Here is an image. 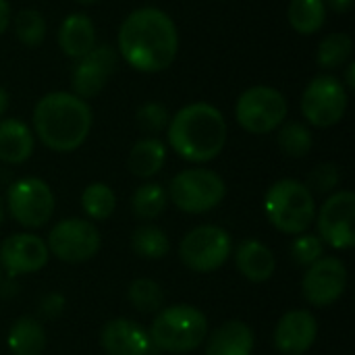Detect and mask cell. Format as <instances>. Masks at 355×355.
I'll return each instance as SVG.
<instances>
[{"instance_id": "1", "label": "cell", "mask_w": 355, "mask_h": 355, "mask_svg": "<svg viewBox=\"0 0 355 355\" xmlns=\"http://www.w3.org/2000/svg\"><path fill=\"white\" fill-rule=\"evenodd\" d=\"M116 48L131 69L139 73H160L177 58L179 31L164 10L154 6L135 8L121 23Z\"/></svg>"}, {"instance_id": "2", "label": "cell", "mask_w": 355, "mask_h": 355, "mask_svg": "<svg viewBox=\"0 0 355 355\" xmlns=\"http://www.w3.org/2000/svg\"><path fill=\"white\" fill-rule=\"evenodd\" d=\"M92 108L71 92H50L33 108V131L52 152H75L92 131Z\"/></svg>"}, {"instance_id": "3", "label": "cell", "mask_w": 355, "mask_h": 355, "mask_svg": "<svg viewBox=\"0 0 355 355\" xmlns=\"http://www.w3.org/2000/svg\"><path fill=\"white\" fill-rule=\"evenodd\" d=\"M166 137L183 160L196 164L210 162L227 144V121L216 106L193 102L171 116Z\"/></svg>"}, {"instance_id": "4", "label": "cell", "mask_w": 355, "mask_h": 355, "mask_svg": "<svg viewBox=\"0 0 355 355\" xmlns=\"http://www.w3.org/2000/svg\"><path fill=\"white\" fill-rule=\"evenodd\" d=\"M148 337L152 347L168 354H187L198 349L208 337V318L202 310L177 304L156 314Z\"/></svg>"}, {"instance_id": "5", "label": "cell", "mask_w": 355, "mask_h": 355, "mask_svg": "<svg viewBox=\"0 0 355 355\" xmlns=\"http://www.w3.org/2000/svg\"><path fill=\"white\" fill-rule=\"evenodd\" d=\"M264 212L277 231L285 235H302L316 218L314 193L302 181L281 179L268 187Z\"/></svg>"}, {"instance_id": "6", "label": "cell", "mask_w": 355, "mask_h": 355, "mask_svg": "<svg viewBox=\"0 0 355 355\" xmlns=\"http://www.w3.org/2000/svg\"><path fill=\"white\" fill-rule=\"evenodd\" d=\"M227 196L223 177L208 168H187L173 177L168 200L187 214H204L220 206Z\"/></svg>"}, {"instance_id": "7", "label": "cell", "mask_w": 355, "mask_h": 355, "mask_svg": "<svg viewBox=\"0 0 355 355\" xmlns=\"http://www.w3.org/2000/svg\"><path fill=\"white\" fill-rule=\"evenodd\" d=\"M289 112L287 98L270 85H254L245 89L235 104L237 123L254 135H266L279 129Z\"/></svg>"}, {"instance_id": "8", "label": "cell", "mask_w": 355, "mask_h": 355, "mask_svg": "<svg viewBox=\"0 0 355 355\" xmlns=\"http://www.w3.org/2000/svg\"><path fill=\"white\" fill-rule=\"evenodd\" d=\"M233 241L231 235L223 227L202 225L189 231L181 245L179 258L193 272H214L218 270L231 256Z\"/></svg>"}, {"instance_id": "9", "label": "cell", "mask_w": 355, "mask_h": 355, "mask_svg": "<svg viewBox=\"0 0 355 355\" xmlns=\"http://www.w3.org/2000/svg\"><path fill=\"white\" fill-rule=\"evenodd\" d=\"M347 89L335 75L314 77L302 94V114L314 127H333L347 112Z\"/></svg>"}, {"instance_id": "10", "label": "cell", "mask_w": 355, "mask_h": 355, "mask_svg": "<svg viewBox=\"0 0 355 355\" xmlns=\"http://www.w3.org/2000/svg\"><path fill=\"white\" fill-rule=\"evenodd\" d=\"M54 204L50 185L37 177L15 181L6 193V208L10 216L25 229L44 227L54 214Z\"/></svg>"}, {"instance_id": "11", "label": "cell", "mask_w": 355, "mask_h": 355, "mask_svg": "<svg viewBox=\"0 0 355 355\" xmlns=\"http://www.w3.org/2000/svg\"><path fill=\"white\" fill-rule=\"evenodd\" d=\"M100 231L85 218H64L48 235V252L62 262L79 264L92 260L100 250Z\"/></svg>"}, {"instance_id": "12", "label": "cell", "mask_w": 355, "mask_h": 355, "mask_svg": "<svg viewBox=\"0 0 355 355\" xmlns=\"http://www.w3.org/2000/svg\"><path fill=\"white\" fill-rule=\"evenodd\" d=\"M318 223L320 241L333 250H352L355 243V196L354 191L333 193L314 218Z\"/></svg>"}, {"instance_id": "13", "label": "cell", "mask_w": 355, "mask_h": 355, "mask_svg": "<svg viewBox=\"0 0 355 355\" xmlns=\"http://www.w3.org/2000/svg\"><path fill=\"white\" fill-rule=\"evenodd\" d=\"M116 64H119V52L112 46L108 44L94 46L85 56L77 60V64L71 71V87H73L71 94L79 96L81 100L96 98L108 85L110 77L116 71Z\"/></svg>"}, {"instance_id": "14", "label": "cell", "mask_w": 355, "mask_h": 355, "mask_svg": "<svg viewBox=\"0 0 355 355\" xmlns=\"http://www.w3.org/2000/svg\"><path fill=\"white\" fill-rule=\"evenodd\" d=\"M347 289V268L339 258H320L312 266H308L304 281H302V291L304 297L316 306V308H327L333 306Z\"/></svg>"}, {"instance_id": "15", "label": "cell", "mask_w": 355, "mask_h": 355, "mask_svg": "<svg viewBox=\"0 0 355 355\" xmlns=\"http://www.w3.org/2000/svg\"><path fill=\"white\" fill-rule=\"evenodd\" d=\"M50 252L44 239L33 233H15L0 243V264L10 279L31 275L48 264Z\"/></svg>"}, {"instance_id": "16", "label": "cell", "mask_w": 355, "mask_h": 355, "mask_svg": "<svg viewBox=\"0 0 355 355\" xmlns=\"http://www.w3.org/2000/svg\"><path fill=\"white\" fill-rule=\"evenodd\" d=\"M318 337V322L306 310L287 312L275 329V347L283 355L306 354Z\"/></svg>"}, {"instance_id": "17", "label": "cell", "mask_w": 355, "mask_h": 355, "mask_svg": "<svg viewBox=\"0 0 355 355\" xmlns=\"http://www.w3.org/2000/svg\"><path fill=\"white\" fill-rule=\"evenodd\" d=\"M100 345L108 355H148L152 341L148 333L129 318H114L100 331Z\"/></svg>"}, {"instance_id": "18", "label": "cell", "mask_w": 355, "mask_h": 355, "mask_svg": "<svg viewBox=\"0 0 355 355\" xmlns=\"http://www.w3.org/2000/svg\"><path fill=\"white\" fill-rule=\"evenodd\" d=\"M235 264L239 272L252 283H264L275 275L277 260L268 245L258 239H243L235 250Z\"/></svg>"}, {"instance_id": "19", "label": "cell", "mask_w": 355, "mask_h": 355, "mask_svg": "<svg viewBox=\"0 0 355 355\" xmlns=\"http://www.w3.org/2000/svg\"><path fill=\"white\" fill-rule=\"evenodd\" d=\"M58 46L69 56L79 60L96 46V27L94 21L83 12L69 15L58 27Z\"/></svg>"}, {"instance_id": "20", "label": "cell", "mask_w": 355, "mask_h": 355, "mask_svg": "<svg viewBox=\"0 0 355 355\" xmlns=\"http://www.w3.org/2000/svg\"><path fill=\"white\" fill-rule=\"evenodd\" d=\"M254 333L241 320L220 324L206 341V355H252Z\"/></svg>"}, {"instance_id": "21", "label": "cell", "mask_w": 355, "mask_h": 355, "mask_svg": "<svg viewBox=\"0 0 355 355\" xmlns=\"http://www.w3.org/2000/svg\"><path fill=\"white\" fill-rule=\"evenodd\" d=\"M33 131L19 119L0 121V160L6 164H23L33 154Z\"/></svg>"}, {"instance_id": "22", "label": "cell", "mask_w": 355, "mask_h": 355, "mask_svg": "<svg viewBox=\"0 0 355 355\" xmlns=\"http://www.w3.org/2000/svg\"><path fill=\"white\" fill-rule=\"evenodd\" d=\"M6 345L12 355H42L46 349V331L40 320L21 316L8 329Z\"/></svg>"}, {"instance_id": "23", "label": "cell", "mask_w": 355, "mask_h": 355, "mask_svg": "<svg viewBox=\"0 0 355 355\" xmlns=\"http://www.w3.org/2000/svg\"><path fill=\"white\" fill-rule=\"evenodd\" d=\"M166 162V146L158 137H144L133 144L127 166L139 179H150L162 171Z\"/></svg>"}, {"instance_id": "24", "label": "cell", "mask_w": 355, "mask_h": 355, "mask_svg": "<svg viewBox=\"0 0 355 355\" xmlns=\"http://www.w3.org/2000/svg\"><path fill=\"white\" fill-rule=\"evenodd\" d=\"M287 19L300 35H314L327 21L324 0H291L287 6Z\"/></svg>"}, {"instance_id": "25", "label": "cell", "mask_w": 355, "mask_h": 355, "mask_svg": "<svg viewBox=\"0 0 355 355\" xmlns=\"http://www.w3.org/2000/svg\"><path fill=\"white\" fill-rule=\"evenodd\" d=\"M354 52V40L349 33L343 31H335L322 37V42L318 44V52H316V62L320 69L327 71H335L343 64L349 62Z\"/></svg>"}, {"instance_id": "26", "label": "cell", "mask_w": 355, "mask_h": 355, "mask_svg": "<svg viewBox=\"0 0 355 355\" xmlns=\"http://www.w3.org/2000/svg\"><path fill=\"white\" fill-rule=\"evenodd\" d=\"M131 248L144 260H162L171 252V241L162 229L154 225H141L131 235Z\"/></svg>"}, {"instance_id": "27", "label": "cell", "mask_w": 355, "mask_h": 355, "mask_svg": "<svg viewBox=\"0 0 355 355\" xmlns=\"http://www.w3.org/2000/svg\"><path fill=\"white\" fill-rule=\"evenodd\" d=\"M168 204V193L158 183H146L135 189L131 198V210L141 220H154L158 218Z\"/></svg>"}, {"instance_id": "28", "label": "cell", "mask_w": 355, "mask_h": 355, "mask_svg": "<svg viewBox=\"0 0 355 355\" xmlns=\"http://www.w3.org/2000/svg\"><path fill=\"white\" fill-rule=\"evenodd\" d=\"M279 148L285 156L289 158H304L310 154L312 150V133L310 129L304 125V123H297V121H289V123H283L279 127Z\"/></svg>"}, {"instance_id": "29", "label": "cell", "mask_w": 355, "mask_h": 355, "mask_svg": "<svg viewBox=\"0 0 355 355\" xmlns=\"http://www.w3.org/2000/svg\"><path fill=\"white\" fill-rule=\"evenodd\" d=\"M81 208L92 220H106L116 208V196L106 183H92L81 193Z\"/></svg>"}, {"instance_id": "30", "label": "cell", "mask_w": 355, "mask_h": 355, "mask_svg": "<svg viewBox=\"0 0 355 355\" xmlns=\"http://www.w3.org/2000/svg\"><path fill=\"white\" fill-rule=\"evenodd\" d=\"M127 297H129L131 306L135 310H139L141 314L160 312L162 304H164V293H162L160 285L152 279H135L127 289Z\"/></svg>"}, {"instance_id": "31", "label": "cell", "mask_w": 355, "mask_h": 355, "mask_svg": "<svg viewBox=\"0 0 355 355\" xmlns=\"http://www.w3.org/2000/svg\"><path fill=\"white\" fill-rule=\"evenodd\" d=\"M15 35L17 40L27 46L35 48L46 40V19L35 8H23L15 17Z\"/></svg>"}, {"instance_id": "32", "label": "cell", "mask_w": 355, "mask_h": 355, "mask_svg": "<svg viewBox=\"0 0 355 355\" xmlns=\"http://www.w3.org/2000/svg\"><path fill=\"white\" fill-rule=\"evenodd\" d=\"M135 121H137V127H139L144 133H148L150 137H154V135L166 131V127H168V123H171V112H168V108H166L164 104H160V102H146V104L137 110Z\"/></svg>"}, {"instance_id": "33", "label": "cell", "mask_w": 355, "mask_h": 355, "mask_svg": "<svg viewBox=\"0 0 355 355\" xmlns=\"http://www.w3.org/2000/svg\"><path fill=\"white\" fill-rule=\"evenodd\" d=\"M322 256H324V243L320 241L318 235L302 233L291 243V258L297 266L308 268L314 262H318Z\"/></svg>"}, {"instance_id": "34", "label": "cell", "mask_w": 355, "mask_h": 355, "mask_svg": "<svg viewBox=\"0 0 355 355\" xmlns=\"http://www.w3.org/2000/svg\"><path fill=\"white\" fill-rule=\"evenodd\" d=\"M339 181H341V173H339V168L333 164V162H324V164H318L312 173H310V177H308V189L314 193H329V191H333L337 185H339Z\"/></svg>"}, {"instance_id": "35", "label": "cell", "mask_w": 355, "mask_h": 355, "mask_svg": "<svg viewBox=\"0 0 355 355\" xmlns=\"http://www.w3.org/2000/svg\"><path fill=\"white\" fill-rule=\"evenodd\" d=\"M64 306H67V302H64V297L60 293H48L40 302V312L46 318H58L62 314Z\"/></svg>"}, {"instance_id": "36", "label": "cell", "mask_w": 355, "mask_h": 355, "mask_svg": "<svg viewBox=\"0 0 355 355\" xmlns=\"http://www.w3.org/2000/svg\"><path fill=\"white\" fill-rule=\"evenodd\" d=\"M324 6H331L335 12L343 15L354 6V0H324Z\"/></svg>"}, {"instance_id": "37", "label": "cell", "mask_w": 355, "mask_h": 355, "mask_svg": "<svg viewBox=\"0 0 355 355\" xmlns=\"http://www.w3.org/2000/svg\"><path fill=\"white\" fill-rule=\"evenodd\" d=\"M8 23H10V6L6 0H0V33L6 31Z\"/></svg>"}, {"instance_id": "38", "label": "cell", "mask_w": 355, "mask_h": 355, "mask_svg": "<svg viewBox=\"0 0 355 355\" xmlns=\"http://www.w3.org/2000/svg\"><path fill=\"white\" fill-rule=\"evenodd\" d=\"M345 89H355V62H347V69H345Z\"/></svg>"}, {"instance_id": "39", "label": "cell", "mask_w": 355, "mask_h": 355, "mask_svg": "<svg viewBox=\"0 0 355 355\" xmlns=\"http://www.w3.org/2000/svg\"><path fill=\"white\" fill-rule=\"evenodd\" d=\"M6 108H8V92L0 85V116L6 112Z\"/></svg>"}, {"instance_id": "40", "label": "cell", "mask_w": 355, "mask_h": 355, "mask_svg": "<svg viewBox=\"0 0 355 355\" xmlns=\"http://www.w3.org/2000/svg\"><path fill=\"white\" fill-rule=\"evenodd\" d=\"M4 214H6V206H4V200L0 198V227L4 223Z\"/></svg>"}, {"instance_id": "41", "label": "cell", "mask_w": 355, "mask_h": 355, "mask_svg": "<svg viewBox=\"0 0 355 355\" xmlns=\"http://www.w3.org/2000/svg\"><path fill=\"white\" fill-rule=\"evenodd\" d=\"M75 2H79V4H96L98 0H75Z\"/></svg>"}, {"instance_id": "42", "label": "cell", "mask_w": 355, "mask_h": 355, "mask_svg": "<svg viewBox=\"0 0 355 355\" xmlns=\"http://www.w3.org/2000/svg\"><path fill=\"white\" fill-rule=\"evenodd\" d=\"M0 272H2V270H0ZM0 279H2V275H0Z\"/></svg>"}]
</instances>
